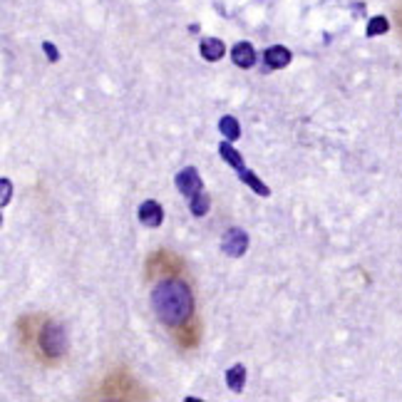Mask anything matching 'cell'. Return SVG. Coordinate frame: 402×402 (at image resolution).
<instances>
[{
	"instance_id": "15",
	"label": "cell",
	"mask_w": 402,
	"mask_h": 402,
	"mask_svg": "<svg viewBox=\"0 0 402 402\" xmlns=\"http://www.w3.org/2000/svg\"><path fill=\"white\" fill-rule=\"evenodd\" d=\"M10 196H12V182L8 177L0 179V207L6 209L10 204Z\"/></svg>"
},
{
	"instance_id": "9",
	"label": "cell",
	"mask_w": 402,
	"mask_h": 402,
	"mask_svg": "<svg viewBox=\"0 0 402 402\" xmlns=\"http://www.w3.org/2000/svg\"><path fill=\"white\" fill-rule=\"evenodd\" d=\"M226 387L231 392H243L246 387V367L243 365H234L226 370Z\"/></svg>"
},
{
	"instance_id": "10",
	"label": "cell",
	"mask_w": 402,
	"mask_h": 402,
	"mask_svg": "<svg viewBox=\"0 0 402 402\" xmlns=\"http://www.w3.org/2000/svg\"><path fill=\"white\" fill-rule=\"evenodd\" d=\"M236 174H238V179H241V182L246 184V186H251V191H256L259 196H271V189H268L266 184L261 182V179L256 177V174L251 172V169H246V166H243L241 172H236Z\"/></svg>"
},
{
	"instance_id": "14",
	"label": "cell",
	"mask_w": 402,
	"mask_h": 402,
	"mask_svg": "<svg viewBox=\"0 0 402 402\" xmlns=\"http://www.w3.org/2000/svg\"><path fill=\"white\" fill-rule=\"evenodd\" d=\"M390 30V23H387V18H383V15H375V18H370V23H367V37H378V35H385Z\"/></svg>"
},
{
	"instance_id": "6",
	"label": "cell",
	"mask_w": 402,
	"mask_h": 402,
	"mask_svg": "<svg viewBox=\"0 0 402 402\" xmlns=\"http://www.w3.org/2000/svg\"><path fill=\"white\" fill-rule=\"evenodd\" d=\"M231 60H234V65L243 67V70H249V67L256 65V50L251 42H238L231 48Z\"/></svg>"
},
{
	"instance_id": "4",
	"label": "cell",
	"mask_w": 402,
	"mask_h": 402,
	"mask_svg": "<svg viewBox=\"0 0 402 402\" xmlns=\"http://www.w3.org/2000/svg\"><path fill=\"white\" fill-rule=\"evenodd\" d=\"M174 182H177V189L182 191L186 199H191V196H196L199 191H204V182H201L199 169H196V166H186V169H182Z\"/></svg>"
},
{
	"instance_id": "5",
	"label": "cell",
	"mask_w": 402,
	"mask_h": 402,
	"mask_svg": "<svg viewBox=\"0 0 402 402\" xmlns=\"http://www.w3.org/2000/svg\"><path fill=\"white\" fill-rule=\"evenodd\" d=\"M137 216H139L142 226H147V229H157V226H161V221H164V209H161L159 201L147 199V201H142V207H139Z\"/></svg>"
},
{
	"instance_id": "13",
	"label": "cell",
	"mask_w": 402,
	"mask_h": 402,
	"mask_svg": "<svg viewBox=\"0 0 402 402\" xmlns=\"http://www.w3.org/2000/svg\"><path fill=\"white\" fill-rule=\"evenodd\" d=\"M209 207H211V199H209L207 191H199V194L189 199V211H191V216H196V219L207 216Z\"/></svg>"
},
{
	"instance_id": "12",
	"label": "cell",
	"mask_w": 402,
	"mask_h": 402,
	"mask_svg": "<svg viewBox=\"0 0 402 402\" xmlns=\"http://www.w3.org/2000/svg\"><path fill=\"white\" fill-rule=\"evenodd\" d=\"M219 154H221V157H224V161H226V164H229V166H234L236 172H241L243 166H246V164H243V157L236 152V149L231 147V142H229V139L219 144Z\"/></svg>"
},
{
	"instance_id": "7",
	"label": "cell",
	"mask_w": 402,
	"mask_h": 402,
	"mask_svg": "<svg viewBox=\"0 0 402 402\" xmlns=\"http://www.w3.org/2000/svg\"><path fill=\"white\" fill-rule=\"evenodd\" d=\"M263 58H266V65L271 67V70H283V67L290 65V50L283 48V45H273V48H268L266 53H263Z\"/></svg>"
},
{
	"instance_id": "3",
	"label": "cell",
	"mask_w": 402,
	"mask_h": 402,
	"mask_svg": "<svg viewBox=\"0 0 402 402\" xmlns=\"http://www.w3.org/2000/svg\"><path fill=\"white\" fill-rule=\"evenodd\" d=\"M221 251L231 259H241L246 251H249V234L238 226L234 229H226L224 236H221Z\"/></svg>"
},
{
	"instance_id": "16",
	"label": "cell",
	"mask_w": 402,
	"mask_h": 402,
	"mask_svg": "<svg viewBox=\"0 0 402 402\" xmlns=\"http://www.w3.org/2000/svg\"><path fill=\"white\" fill-rule=\"evenodd\" d=\"M42 50H45V55H48L50 62H58L60 60V53H58V48H55L53 42H42Z\"/></svg>"
},
{
	"instance_id": "8",
	"label": "cell",
	"mask_w": 402,
	"mask_h": 402,
	"mask_svg": "<svg viewBox=\"0 0 402 402\" xmlns=\"http://www.w3.org/2000/svg\"><path fill=\"white\" fill-rule=\"evenodd\" d=\"M199 50H201V58L207 60V62H219V60L226 55V45L219 40V37H204Z\"/></svg>"
},
{
	"instance_id": "2",
	"label": "cell",
	"mask_w": 402,
	"mask_h": 402,
	"mask_svg": "<svg viewBox=\"0 0 402 402\" xmlns=\"http://www.w3.org/2000/svg\"><path fill=\"white\" fill-rule=\"evenodd\" d=\"M40 348L50 358H60V355L67 353V335L62 331V326L58 323H48V326L40 331Z\"/></svg>"
},
{
	"instance_id": "11",
	"label": "cell",
	"mask_w": 402,
	"mask_h": 402,
	"mask_svg": "<svg viewBox=\"0 0 402 402\" xmlns=\"http://www.w3.org/2000/svg\"><path fill=\"white\" fill-rule=\"evenodd\" d=\"M219 132L229 139V142H236L238 137H241V125H238L236 117H231V114H226V117L219 119Z\"/></svg>"
},
{
	"instance_id": "1",
	"label": "cell",
	"mask_w": 402,
	"mask_h": 402,
	"mask_svg": "<svg viewBox=\"0 0 402 402\" xmlns=\"http://www.w3.org/2000/svg\"><path fill=\"white\" fill-rule=\"evenodd\" d=\"M154 315L169 328L184 326L194 313V296L182 278H164L152 288Z\"/></svg>"
}]
</instances>
